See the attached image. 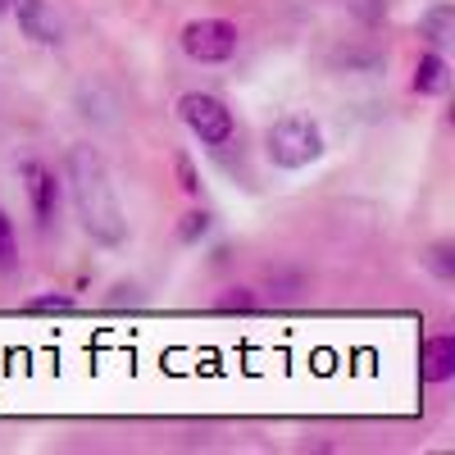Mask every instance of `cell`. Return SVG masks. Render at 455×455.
Returning <instances> with one entry per match:
<instances>
[{"label": "cell", "mask_w": 455, "mask_h": 455, "mask_svg": "<svg viewBox=\"0 0 455 455\" xmlns=\"http://www.w3.org/2000/svg\"><path fill=\"white\" fill-rule=\"evenodd\" d=\"M68 187H73V205H78L87 237L100 242V246H124L128 242V219H124L114 178H109L96 146H87V141L68 146Z\"/></svg>", "instance_id": "obj_1"}, {"label": "cell", "mask_w": 455, "mask_h": 455, "mask_svg": "<svg viewBox=\"0 0 455 455\" xmlns=\"http://www.w3.org/2000/svg\"><path fill=\"white\" fill-rule=\"evenodd\" d=\"M264 150H269V160L278 169H306L323 156V132H319V124L300 119V114H287V119H278L269 128Z\"/></svg>", "instance_id": "obj_2"}, {"label": "cell", "mask_w": 455, "mask_h": 455, "mask_svg": "<svg viewBox=\"0 0 455 455\" xmlns=\"http://www.w3.org/2000/svg\"><path fill=\"white\" fill-rule=\"evenodd\" d=\"M178 114H182V124L192 128V137H201L205 146H228L233 132H237L233 109H228L219 96H210V92H187L178 100Z\"/></svg>", "instance_id": "obj_3"}, {"label": "cell", "mask_w": 455, "mask_h": 455, "mask_svg": "<svg viewBox=\"0 0 455 455\" xmlns=\"http://www.w3.org/2000/svg\"><path fill=\"white\" fill-rule=\"evenodd\" d=\"M237 42H242V36H237V28L228 19H196V23L182 28V51H187V60H196V64L233 60Z\"/></svg>", "instance_id": "obj_4"}, {"label": "cell", "mask_w": 455, "mask_h": 455, "mask_svg": "<svg viewBox=\"0 0 455 455\" xmlns=\"http://www.w3.org/2000/svg\"><path fill=\"white\" fill-rule=\"evenodd\" d=\"M23 187H28V201H32L36 223H51V219L60 214V182H55V169H46L42 160H28V164H23Z\"/></svg>", "instance_id": "obj_5"}, {"label": "cell", "mask_w": 455, "mask_h": 455, "mask_svg": "<svg viewBox=\"0 0 455 455\" xmlns=\"http://www.w3.org/2000/svg\"><path fill=\"white\" fill-rule=\"evenodd\" d=\"M10 10H14L23 36H32V42L55 46L60 36H64V28H60V19H55V10L46 5V0H10Z\"/></svg>", "instance_id": "obj_6"}, {"label": "cell", "mask_w": 455, "mask_h": 455, "mask_svg": "<svg viewBox=\"0 0 455 455\" xmlns=\"http://www.w3.org/2000/svg\"><path fill=\"white\" fill-rule=\"evenodd\" d=\"M424 383H451L455 378V337H433L424 347Z\"/></svg>", "instance_id": "obj_7"}, {"label": "cell", "mask_w": 455, "mask_h": 455, "mask_svg": "<svg viewBox=\"0 0 455 455\" xmlns=\"http://www.w3.org/2000/svg\"><path fill=\"white\" fill-rule=\"evenodd\" d=\"M446 87H451V64L437 51L419 55V64H414V92L419 96H442Z\"/></svg>", "instance_id": "obj_8"}, {"label": "cell", "mask_w": 455, "mask_h": 455, "mask_svg": "<svg viewBox=\"0 0 455 455\" xmlns=\"http://www.w3.org/2000/svg\"><path fill=\"white\" fill-rule=\"evenodd\" d=\"M419 36H424V42H433V46H446L451 36H455V10H451V5L424 10V14H419Z\"/></svg>", "instance_id": "obj_9"}, {"label": "cell", "mask_w": 455, "mask_h": 455, "mask_svg": "<svg viewBox=\"0 0 455 455\" xmlns=\"http://www.w3.org/2000/svg\"><path fill=\"white\" fill-rule=\"evenodd\" d=\"M173 169H178V187H182V192H187V196H201V178H196L192 156H182V150H178V156H173Z\"/></svg>", "instance_id": "obj_10"}, {"label": "cell", "mask_w": 455, "mask_h": 455, "mask_svg": "<svg viewBox=\"0 0 455 455\" xmlns=\"http://www.w3.org/2000/svg\"><path fill=\"white\" fill-rule=\"evenodd\" d=\"M28 310H32V315H51V310H73V296H36V300H28Z\"/></svg>", "instance_id": "obj_11"}, {"label": "cell", "mask_w": 455, "mask_h": 455, "mask_svg": "<svg viewBox=\"0 0 455 455\" xmlns=\"http://www.w3.org/2000/svg\"><path fill=\"white\" fill-rule=\"evenodd\" d=\"M205 233H210V214H205V210L187 214V223H182V242H196V237H205Z\"/></svg>", "instance_id": "obj_12"}, {"label": "cell", "mask_w": 455, "mask_h": 455, "mask_svg": "<svg viewBox=\"0 0 455 455\" xmlns=\"http://www.w3.org/2000/svg\"><path fill=\"white\" fill-rule=\"evenodd\" d=\"M10 259H14V223L0 210V264H10Z\"/></svg>", "instance_id": "obj_13"}, {"label": "cell", "mask_w": 455, "mask_h": 455, "mask_svg": "<svg viewBox=\"0 0 455 455\" xmlns=\"http://www.w3.org/2000/svg\"><path fill=\"white\" fill-rule=\"evenodd\" d=\"M219 310H255V296L246 287H233V296L219 300Z\"/></svg>", "instance_id": "obj_14"}, {"label": "cell", "mask_w": 455, "mask_h": 455, "mask_svg": "<svg viewBox=\"0 0 455 455\" xmlns=\"http://www.w3.org/2000/svg\"><path fill=\"white\" fill-rule=\"evenodd\" d=\"M433 269L442 278H455V264H451V246H433Z\"/></svg>", "instance_id": "obj_15"}, {"label": "cell", "mask_w": 455, "mask_h": 455, "mask_svg": "<svg viewBox=\"0 0 455 455\" xmlns=\"http://www.w3.org/2000/svg\"><path fill=\"white\" fill-rule=\"evenodd\" d=\"M5 10H10V0H0V14H5Z\"/></svg>", "instance_id": "obj_16"}]
</instances>
